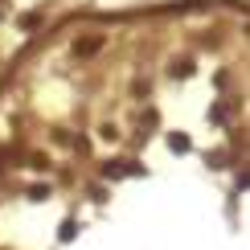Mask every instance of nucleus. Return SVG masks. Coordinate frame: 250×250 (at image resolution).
I'll use <instances>...</instances> for the list:
<instances>
[{
  "label": "nucleus",
  "instance_id": "nucleus-1",
  "mask_svg": "<svg viewBox=\"0 0 250 250\" xmlns=\"http://www.w3.org/2000/svg\"><path fill=\"white\" fill-rule=\"evenodd\" d=\"M95 49H99V37H86V41L78 45V54H95Z\"/></svg>",
  "mask_w": 250,
  "mask_h": 250
},
{
  "label": "nucleus",
  "instance_id": "nucleus-2",
  "mask_svg": "<svg viewBox=\"0 0 250 250\" xmlns=\"http://www.w3.org/2000/svg\"><path fill=\"white\" fill-rule=\"evenodd\" d=\"M4 160H8V148H0V172H4Z\"/></svg>",
  "mask_w": 250,
  "mask_h": 250
}]
</instances>
